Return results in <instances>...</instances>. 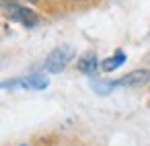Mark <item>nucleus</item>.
<instances>
[{
  "instance_id": "nucleus-7",
  "label": "nucleus",
  "mask_w": 150,
  "mask_h": 146,
  "mask_svg": "<svg viewBox=\"0 0 150 146\" xmlns=\"http://www.w3.org/2000/svg\"><path fill=\"white\" fill-rule=\"evenodd\" d=\"M91 86H93V91H95L97 95H109V93L117 86V82H115V80H101V78H93V80H91Z\"/></svg>"
},
{
  "instance_id": "nucleus-6",
  "label": "nucleus",
  "mask_w": 150,
  "mask_h": 146,
  "mask_svg": "<svg viewBox=\"0 0 150 146\" xmlns=\"http://www.w3.org/2000/svg\"><path fill=\"white\" fill-rule=\"evenodd\" d=\"M97 68H99V60L95 54H86L78 60V70L84 74H93V72H97Z\"/></svg>"
},
{
  "instance_id": "nucleus-2",
  "label": "nucleus",
  "mask_w": 150,
  "mask_h": 146,
  "mask_svg": "<svg viewBox=\"0 0 150 146\" xmlns=\"http://www.w3.org/2000/svg\"><path fill=\"white\" fill-rule=\"evenodd\" d=\"M50 86V78L45 74H31V76H23V78H11V80H2L0 89H27V91H43Z\"/></svg>"
},
{
  "instance_id": "nucleus-8",
  "label": "nucleus",
  "mask_w": 150,
  "mask_h": 146,
  "mask_svg": "<svg viewBox=\"0 0 150 146\" xmlns=\"http://www.w3.org/2000/svg\"><path fill=\"white\" fill-rule=\"evenodd\" d=\"M78 2H82V0H78Z\"/></svg>"
},
{
  "instance_id": "nucleus-5",
  "label": "nucleus",
  "mask_w": 150,
  "mask_h": 146,
  "mask_svg": "<svg viewBox=\"0 0 150 146\" xmlns=\"http://www.w3.org/2000/svg\"><path fill=\"white\" fill-rule=\"evenodd\" d=\"M123 62H125V54H123V50H117L113 56H109L107 60L101 62V68H103L105 72H113V70H117Z\"/></svg>"
},
{
  "instance_id": "nucleus-4",
  "label": "nucleus",
  "mask_w": 150,
  "mask_h": 146,
  "mask_svg": "<svg viewBox=\"0 0 150 146\" xmlns=\"http://www.w3.org/2000/svg\"><path fill=\"white\" fill-rule=\"evenodd\" d=\"M115 82L117 86H144L150 82V70H134Z\"/></svg>"
},
{
  "instance_id": "nucleus-3",
  "label": "nucleus",
  "mask_w": 150,
  "mask_h": 146,
  "mask_svg": "<svg viewBox=\"0 0 150 146\" xmlns=\"http://www.w3.org/2000/svg\"><path fill=\"white\" fill-rule=\"evenodd\" d=\"M6 13H8L17 23H21V25H25V27H37V25L41 23V19H39V15H37L35 11H31V9H27V6H21V4H6Z\"/></svg>"
},
{
  "instance_id": "nucleus-1",
  "label": "nucleus",
  "mask_w": 150,
  "mask_h": 146,
  "mask_svg": "<svg viewBox=\"0 0 150 146\" xmlns=\"http://www.w3.org/2000/svg\"><path fill=\"white\" fill-rule=\"evenodd\" d=\"M74 56H76V52H74L72 45H60V47H56V50L50 52V56L43 62V70L45 72H52V74H60L72 62Z\"/></svg>"
}]
</instances>
